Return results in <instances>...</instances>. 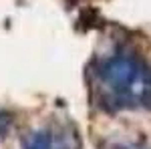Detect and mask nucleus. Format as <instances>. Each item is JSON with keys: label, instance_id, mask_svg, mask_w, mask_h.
<instances>
[{"label": "nucleus", "instance_id": "f257e3e1", "mask_svg": "<svg viewBox=\"0 0 151 149\" xmlns=\"http://www.w3.org/2000/svg\"><path fill=\"white\" fill-rule=\"evenodd\" d=\"M10 127V115L6 111H0V135H4Z\"/></svg>", "mask_w": 151, "mask_h": 149}]
</instances>
